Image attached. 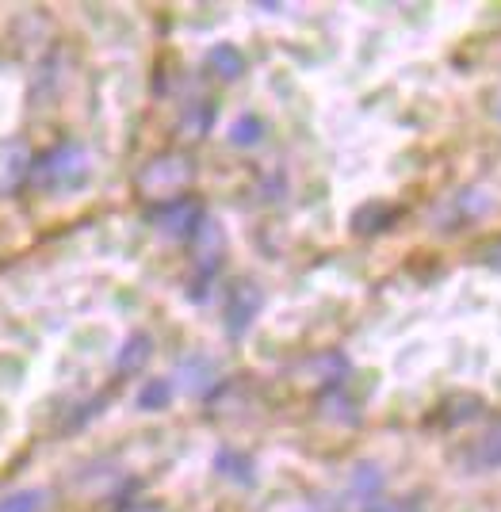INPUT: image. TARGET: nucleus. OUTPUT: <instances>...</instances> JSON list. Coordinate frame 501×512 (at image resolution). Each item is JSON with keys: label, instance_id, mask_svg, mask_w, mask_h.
<instances>
[{"label": "nucleus", "instance_id": "nucleus-13", "mask_svg": "<svg viewBox=\"0 0 501 512\" xmlns=\"http://www.w3.org/2000/svg\"><path fill=\"white\" fill-rule=\"evenodd\" d=\"M215 375H218V367H215V360H211V356H188V360L180 363L184 390H192V394H207V390L218 383Z\"/></svg>", "mask_w": 501, "mask_h": 512}, {"label": "nucleus", "instance_id": "nucleus-18", "mask_svg": "<svg viewBox=\"0 0 501 512\" xmlns=\"http://www.w3.org/2000/svg\"><path fill=\"white\" fill-rule=\"evenodd\" d=\"M46 501H50V493L46 490H16V493H8L4 501H0V512H43L46 509Z\"/></svg>", "mask_w": 501, "mask_h": 512}, {"label": "nucleus", "instance_id": "nucleus-4", "mask_svg": "<svg viewBox=\"0 0 501 512\" xmlns=\"http://www.w3.org/2000/svg\"><path fill=\"white\" fill-rule=\"evenodd\" d=\"M264 310V291L253 283V279H241L230 287V295H226V310H222V325H226V337L230 341H241L249 329H253V321L261 318Z\"/></svg>", "mask_w": 501, "mask_h": 512}, {"label": "nucleus", "instance_id": "nucleus-14", "mask_svg": "<svg viewBox=\"0 0 501 512\" xmlns=\"http://www.w3.org/2000/svg\"><path fill=\"white\" fill-rule=\"evenodd\" d=\"M173 394V379H146V383L138 386V394H134V406L142 409V413H161V409H169Z\"/></svg>", "mask_w": 501, "mask_h": 512}, {"label": "nucleus", "instance_id": "nucleus-17", "mask_svg": "<svg viewBox=\"0 0 501 512\" xmlns=\"http://www.w3.org/2000/svg\"><path fill=\"white\" fill-rule=\"evenodd\" d=\"M310 371H314V379L326 386H337L345 375H349V360H345V352H322L318 360L310 363Z\"/></svg>", "mask_w": 501, "mask_h": 512}, {"label": "nucleus", "instance_id": "nucleus-12", "mask_svg": "<svg viewBox=\"0 0 501 512\" xmlns=\"http://www.w3.org/2000/svg\"><path fill=\"white\" fill-rule=\"evenodd\" d=\"M153 356V337L150 333H131L127 344L119 348V356H115V371L119 375H134V371H142Z\"/></svg>", "mask_w": 501, "mask_h": 512}, {"label": "nucleus", "instance_id": "nucleus-10", "mask_svg": "<svg viewBox=\"0 0 501 512\" xmlns=\"http://www.w3.org/2000/svg\"><path fill=\"white\" fill-rule=\"evenodd\" d=\"M207 69L215 73L218 81H238L245 73V54L234 43H215L207 50Z\"/></svg>", "mask_w": 501, "mask_h": 512}, {"label": "nucleus", "instance_id": "nucleus-5", "mask_svg": "<svg viewBox=\"0 0 501 512\" xmlns=\"http://www.w3.org/2000/svg\"><path fill=\"white\" fill-rule=\"evenodd\" d=\"M215 470L226 482H234V486H257V463H253V455H245L241 448H230V444L218 448Z\"/></svg>", "mask_w": 501, "mask_h": 512}, {"label": "nucleus", "instance_id": "nucleus-20", "mask_svg": "<svg viewBox=\"0 0 501 512\" xmlns=\"http://www.w3.org/2000/svg\"><path fill=\"white\" fill-rule=\"evenodd\" d=\"M127 512H165L161 505H150V501H142V505H131Z\"/></svg>", "mask_w": 501, "mask_h": 512}, {"label": "nucleus", "instance_id": "nucleus-9", "mask_svg": "<svg viewBox=\"0 0 501 512\" xmlns=\"http://www.w3.org/2000/svg\"><path fill=\"white\" fill-rule=\"evenodd\" d=\"M482 413H486V402H482L479 394H467V390H459L452 394L444 406H440V417H444V425H471V421H479Z\"/></svg>", "mask_w": 501, "mask_h": 512}, {"label": "nucleus", "instance_id": "nucleus-15", "mask_svg": "<svg viewBox=\"0 0 501 512\" xmlns=\"http://www.w3.org/2000/svg\"><path fill=\"white\" fill-rule=\"evenodd\" d=\"M264 119L257 115V111H245V115H238L234 123H230V146H238V150H253V146H261L264 142Z\"/></svg>", "mask_w": 501, "mask_h": 512}, {"label": "nucleus", "instance_id": "nucleus-3", "mask_svg": "<svg viewBox=\"0 0 501 512\" xmlns=\"http://www.w3.org/2000/svg\"><path fill=\"white\" fill-rule=\"evenodd\" d=\"M203 222H207L203 203L192 199V195H176V199H165V203L153 207V226H157V234L173 237V241H192Z\"/></svg>", "mask_w": 501, "mask_h": 512}, {"label": "nucleus", "instance_id": "nucleus-2", "mask_svg": "<svg viewBox=\"0 0 501 512\" xmlns=\"http://www.w3.org/2000/svg\"><path fill=\"white\" fill-rule=\"evenodd\" d=\"M192 180V161L180 157V153H165V157H153L146 169L138 172V188L153 199H176L180 188Z\"/></svg>", "mask_w": 501, "mask_h": 512}, {"label": "nucleus", "instance_id": "nucleus-11", "mask_svg": "<svg viewBox=\"0 0 501 512\" xmlns=\"http://www.w3.org/2000/svg\"><path fill=\"white\" fill-rule=\"evenodd\" d=\"M387 486V478H383V470L375 467V463H356L352 467V478H349V493L356 501H364V505H375L379 501V493Z\"/></svg>", "mask_w": 501, "mask_h": 512}, {"label": "nucleus", "instance_id": "nucleus-8", "mask_svg": "<svg viewBox=\"0 0 501 512\" xmlns=\"http://www.w3.org/2000/svg\"><path fill=\"white\" fill-rule=\"evenodd\" d=\"M398 207L391 203H364L352 211V234H383L387 226H394Z\"/></svg>", "mask_w": 501, "mask_h": 512}, {"label": "nucleus", "instance_id": "nucleus-19", "mask_svg": "<svg viewBox=\"0 0 501 512\" xmlns=\"http://www.w3.org/2000/svg\"><path fill=\"white\" fill-rule=\"evenodd\" d=\"M486 264H490V268H498V272H501V241H498V245H490V249H486Z\"/></svg>", "mask_w": 501, "mask_h": 512}, {"label": "nucleus", "instance_id": "nucleus-6", "mask_svg": "<svg viewBox=\"0 0 501 512\" xmlns=\"http://www.w3.org/2000/svg\"><path fill=\"white\" fill-rule=\"evenodd\" d=\"M467 467L471 470H501V421L482 432L479 440L467 448Z\"/></svg>", "mask_w": 501, "mask_h": 512}, {"label": "nucleus", "instance_id": "nucleus-16", "mask_svg": "<svg viewBox=\"0 0 501 512\" xmlns=\"http://www.w3.org/2000/svg\"><path fill=\"white\" fill-rule=\"evenodd\" d=\"M215 119H218L215 100H196V104L184 107V115H180V130H184L188 138H203L207 130L215 127Z\"/></svg>", "mask_w": 501, "mask_h": 512}, {"label": "nucleus", "instance_id": "nucleus-1", "mask_svg": "<svg viewBox=\"0 0 501 512\" xmlns=\"http://www.w3.org/2000/svg\"><path fill=\"white\" fill-rule=\"evenodd\" d=\"M88 176H92V165H88L85 146L77 142H62L39 165H31V180L39 192H73V188H85Z\"/></svg>", "mask_w": 501, "mask_h": 512}, {"label": "nucleus", "instance_id": "nucleus-7", "mask_svg": "<svg viewBox=\"0 0 501 512\" xmlns=\"http://www.w3.org/2000/svg\"><path fill=\"white\" fill-rule=\"evenodd\" d=\"M27 172H31L27 146H23V142H4V146H0V192H12Z\"/></svg>", "mask_w": 501, "mask_h": 512}]
</instances>
